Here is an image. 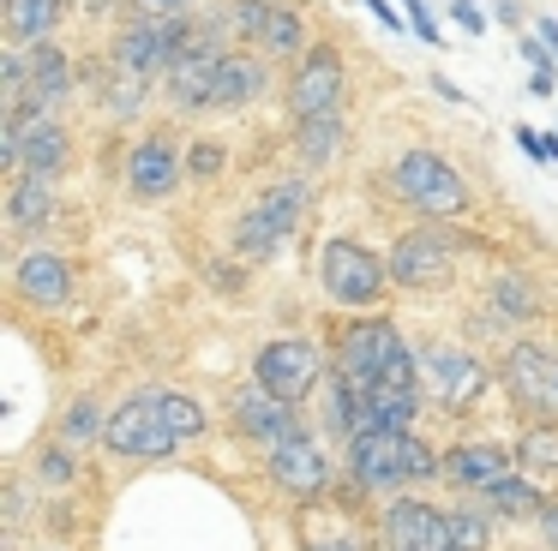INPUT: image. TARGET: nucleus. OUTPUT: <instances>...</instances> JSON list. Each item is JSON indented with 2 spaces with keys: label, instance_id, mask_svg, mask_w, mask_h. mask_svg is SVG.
I'll use <instances>...</instances> for the list:
<instances>
[{
  "label": "nucleus",
  "instance_id": "nucleus-1",
  "mask_svg": "<svg viewBox=\"0 0 558 551\" xmlns=\"http://www.w3.org/2000/svg\"><path fill=\"white\" fill-rule=\"evenodd\" d=\"M337 371L366 390H402V395H421V359L414 347L397 335L390 318H354L349 330L337 335Z\"/></svg>",
  "mask_w": 558,
  "mask_h": 551
},
{
  "label": "nucleus",
  "instance_id": "nucleus-2",
  "mask_svg": "<svg viewBox=\"0 0 558 551\" xmlns=\"http://www.w3.org/2000/svg\"><path fill=\"white\" fill-rule=\"evenodd\" d=\"M349 474L361 491H397L445 474V455H433L414 431H366V438L349 443Z\"/></svg>",
  "mask_w": 558,
  "mask_h": 551
},
{
  "label": "nucleus",
  "instance_id": "nucleus-3",
  "mask_svg": "<svg viewBox=\"0 0 558 551\" xmlns=\"http://www.w3.org/2000/svg\"><path fill=\"white\" fill-rule=\"evenodd\" d=\"M390 192H397V204H409L421 222H457L474 204L469 180H462L438 150H402L397 168H390Z\"/></svg>",
  "mask_w": 558,
  "mask_h": 551
},
{
  "label": "nucleus",
  "instance_id": "nucleus-4",
  "mask_svg": "<svg viewBox=\"0 0 558 551\" xmlns=\"http://www.w3.org/2000/svg\"><path fill=\"white\" fill-rule=\"evenodd\" d=\"M306 204H313V192H306V180H277V186H265L253 204H246V216L234 222V258H270L277 246H289V234L306 222Z\"/></svg>",
  "mask_w": 558,
  "mask_h": 551
},
{
  "label": "nucleus",
  "instance_id": "nucleus-5",
  "mask_svg": "<svg viewBox=\"0 0 558 551\" xmlns=\"http://www.w3.org/2000/svg\"><path fill=\"white\" fill-rule=\"evenodd\" d=\"M385 282H390V264H378L361 240H349V234L325 240V252H318V287H325L330 306L373 311L385 299Z\"/></svg>",
  "mask_w": 558,
  "mask_h": 551
},
{
  "label": "nucleus",
  "instance_id": "nucleus-6",
  "mask_svg": "<svg viewBox=\"0 0 558 551\" xmlns=\"http://www.w3.org/2000/svg\"><path fill=\"white\" fill-rule=\"evenodd\" d=\"M414 359H421V395L433 407H445V414H469V407H481V395L493 390L486 359H474L469 347L426 342V347H414Z\"/></svg>",
  "mask_w": 558,
  "mask_h": 551
},
{
  "label": "nucleus",
  "instance_id": "nucleus-7",
  "mask_svg": "<svg viewBox=\"0 0 558 551\" xmlns=\"http://www.w3.org/2000/svg\"><path fill=\"white\" fill-rule=\"evenodd\" d=\"M462 246H474V240H462L457 228H445V222L409 228V234L390 246V282L414 287V294H433V287H445L450 276H457V252Z\"/></svg>",
  "mask_w": 558,
  "mask_h": 551
},
{
  "label": "nucleus",
  "instance_id": "nucleus-8",
  "mask_svg": "<svg viewBox=\"0 0 558 551\" xmlns=\"http://www.w3.org/2000/svg\"><path fill=\"white\" fill-rule=\"evenodd\" d=\"M498 383L517 402L522 419L558 426V354L541 342H510V354L498 359Z\"/></svg>",
  "mask_w": 558,
  "mask_h": 551
},
{
  "label": "nucleus",
  "instance_id": "nucleus-9",
  "mask_svg": "<svg viewBox=\"0 0 558 551\" xmlns=\"http://www.w3.org/2000/svg\"><path fill=\"white\" fill-rule=\"evenodd\" d=\"M253 383H265L270 395L301 407L306 395H318V383H325V354H318L313 335H270L253 359Z\"/></svg>",
  "mask_w": 558,
  "mask_h": 551
},
{
  "label": "nucleus",
  "instance_id": "nucleus-10",
  "mask_svg": "<svg viewBox=\"0 0 558 551\" xmlns=\"http://www.w3.org/2000/svg\"><path fill=\"white\" fill-rule=\"evenodd\" d=\"M342 90H349V72H342L337 42H313L289 72V120H318V114H342Z\"/></svg>",
  "mask_w": 558,
  "mask_h": 551
},
{
  "label": "nucleus",
  "instance_id": "nucleus-11",
  "mask_svg": "<svg viewBox=\"0 0 558 551\" xmlns=\"http://www.w3.org/2000/svg\"><path fill=\"white\" fill-rule=\"evenodd\" d=\"M102 450L121 455V462H162V455H174L181 443H174V431L162 426L157 395H126V402L109 414V438H102Z\"/></svg>",
  "mask_w": 558,
  "mask_h": 551
},
{
  "label": "nucleus",
  "instance_id": "nucleus-12",
  "mask_svg": "<svg viewBox=\"0 0 558 551\" xmlns=\"http://www.w3.org/2000/svg\"><path fill=\"white\" fill-rule=\"evenodd\" d=\"M222 60H229V48L210 42L205 24H198V42H193V48H181V54L169 60V72H162V90H169V102L181 108V114H193V108H217Z\"/></svg>",
  "mask_w": 558,
  "mask_h": 551
},
{
  "label": "nucleus",
  "instance_id": "nucleus-13",
  "mask_svg": "<svg viewBox=\"0 0 558 551\" xmlns=\"http://www.w3.org/2000/svg\"><path fill=\"white\" fill-rule=\"evenodd\" d=\"M229 414H234V431H241L246 443H258V450H277V443H289L301 426V407L282 402V395H270L265 383H246V390L229 395Z\"/></svg>",
  "mask_w": 558,
  "mask_h": 551
},
{
  "label": "nucleus",
  "instance_id": "nucleus-14",
  "mask_svg": "<svg viewBox=\"0 0 558 551\" xmlns=\"http://www.w3.org/2000/svg\"><path fill=\"white\" fill-rule=\"evenodd\" d=\"M385 551H457L450 546V510L421 498H397L385 510Z\"/></svg>",
  "mask_w": 558,
  "mask_h": 551
},
{
  "label": "nucleus",
  "instance_id": "nucleus-15",
  "mask_svg": "<svg viewBox=\"0 0 558 551\" xmlns=\"http://www.w3.org/2000/svg\"><path fill=\"white\" fill-rule=\"evenodd\" d=\"M181 144L169 138V132H145V138L126 150V192L133 198H145V204H157V198H169L174 186H181Z\"/></svg>",
  "mask_w": 558,
  "mask_h": 551
},
{
  "label": "nucleus",
  "instance_id": "nucleus-16",
  "mask_svg": "<svg viewBox=\"0 0 558 551\" xmlns=\"http://www.w3.org/2000/svg\"><path fill=\"white\" fill-rule=\"evenodd\" d=\"M265 467H270V486H282L289 498H325L330 486V462L313 443V431H294L289 443L265 450Z\"/></svg>",
  "mask_w": 558,
  "mask_h": 551
},
{
  "label": "nucleus",
  "instance_id": "nucleus-17",
  "mask_svg": "<svg viewBox=\"0 0 558 551\" xmlns=\"http://www.w3.org/2000/svg\"><path fill=\"white\" fill-rule=\"evenodd\" d=\"M505 474H517V467H510V450L493 438H462L457 450L445 455V479L457 491H469V498H486Z\"/></svg>",
  "mask_w": 558,
  "mask_h": 551
},
{
  "label": "nucleus",
  "instance_id": "nucleus-18",
  "mask_svg": "<svg viewBox=\"0 0 558 551\" xmlns=\"http://www.w3.org/2000/svg\"><path fill=\"white\" fill-rule=\"evenodd\" d=\"M0 162L13 168V174L54 180L66 162H73V132H66L61 120H43V126H31L19 144H7V150H0Z\"/></svg>",
  "mask_w": 558,
  "mask_h": 551
},
{
  "label": "nucleus",
  "instance_id": "nucleus-19",
  "mask_svg": "<svg viewBox=\"0 0 558 551\" xmlns=\"http://www.w3.org/2000/svg\"><path fill=\"white\" fill-rule=\"evenodd\" d=\"M13 294L31 299V306H66V299H73V264L49 246L25 252L19 270H13Z\"/></svg>",
  "mask_w": 558,
  "mask_h": 551
},
{
  "label": "nucleus",
  "instance_id": "nucleus-20",
  "mask_svg": "<svg viewBox=\"0 0 558 551\" xmlns=\"http://www.w3.org/2000/svg\"><path fill=\"white\" fill-rule=\"evenodd\" d=\"M25 60H31V102H43L54 114V108L73 96V54L49 36V42L25 48Z\"/></svg>",
  "mask_w": 558,
  "mask_h": 551
},
{
  "label": "nucleus",
  "instance_id": "nucleus-21",
  "mask_svg": "<svg viewBox=\"0 0 558 551\" xmlns=\"http://www.w3.org/2000/svg\"><path fill=\"white\" fill-rule=\"evenodd\" d=\"M306 19H301V7H289V0H270L265 7V24H258V36H253V54H265V60H301L306 54Z\"/></svg>",
  "mask_w": 558,
  "mask_h": 551
},
{
  "label": "nucleus",
  "instance_id": "nucleus-22",
  "mask_svg": "<svg viewBox=\"0 0 558 551\" xmlns=\"http://www.w3.org/2000/svg\"><path fill=\"white\" fill-rule=\"evenodd\" d=\"M258 96H265V54H241V48H234V54L222 60V78H217V108L222 114H241Z\"/></svg>",
  "mask_w": 558,
  "mask_h": 551
},
{
  "label": "nucleus",
  "instance_id": "nucleus-23",
  "mask_svg": "<svg viewBox=\"0 0 558 551\" xmlns=\"http://www.w3.org/2000/svg\"><path fill=\"white\" fill-rule=\"evenodd\" d=\"M342 144H349V120L342 114H318L294 126V150H301L306 168H330L342 156Z\"/></svg>",
  "mask_w": 558,
  "mask_h": 551
},
{
  "label": "nucleus",
  "instance_id": "nucleus-24",
  "mask_svg": "<svg viewBox=\"0 0 558 551\" xmlns=\"http://www.w3.org/2000/svg\"><path fill=\"white\" fill-rule=\"evenodd\" d=\"M0 7H7V36L37 48L54 36V19L66 12V0H0Z\"/></svg>",
  "mask_w": 558,
  "mask_h": 551
},
{
  "label": "nucleus",
  "instance_id": "nucleus-25",
  "mask_svg": "<svg viewBox=\"0 0 558 551\" xmlns=\"http://www.w3.org/2000/svg\"><path fill=\"white\" fill-rule=\"evenodd\" d=\"M54 216V180L43 174H13V186H7V222L13 228H37Z\"/></svg>",
  "mask_w": 558,
  "mask_h": 551
},
{
  "label": "nucleus",
  "instance_id": "nucleus-26",
  "mask_svg": "<svg viewBox=\"0 0 558 551\" xmlns=\"http://www.w3.org/2000/svg\"><path fill=\"white\" fill-rule=\"evenodd\" d=\"M318 419H325V431L337 443L361 438V426H354V383L342 378V371H330V378L318 383Z\"/></svg>",
  "mask_w": 558,
  "mask_h": 551
},
{
  "label": "nucleus",
  "instance_id": "nucleus-27",
  "mask_svg": "<svg viewBox=\"0 0 558 551\" xmlns=\"http://www.w3.org/2000/svg\"><path fill=\"white\" fill-rule=\"evenodd\" d=\"M486 306H493L498 318L522 323V318H534V311H541V287H534L529 276L505 270V276H493V282H486Z\"/></svg>",
  "mask_w": 558,
  "mask_h": 551
},
{
  "label": "nucleus",
  "instance_id": "nucleus-28",
  "mask_svg": "<svg viewBox=\"0 0 558 551\" xmlns=\"http://www.w3.org/2000/svg\"><path fill=\"white\" fill-rule=\"evenodd\" d=\"M150 84L157 78H138V72H121V66H102V102H109L114 120H138L150 102Z\"/></svg>",
  "mask_w": 558,
  "mask_h": 551
},
{
  "label": "nucleus",
  "instance_id": "nucleus-29",
  "mask_svg": "<svg viewBox=\"0 0 558 551\" xmlns=\"http://www.w3.org/2000/svg\"><path fill=\"white\" fill-rule=\"evenodd\" d=\"M481 503H486L493 515H517V522H529V515H541V510H546V503H541V486H534L529 474H505Z\"/></svg>",
  "mask_w": 558,
  "mask_h": 551
},
{
  "label": "nucleus",
  "instance_id": "nucleus-30",
  "mask_svg": "<svg viewBox=\"0 0 558 551\" xmlns=\"http://www.w3.org/2000/svg\"><path fill=\"white\" fill-rule=\"evenodd\" d=\"M150 395H157L162 426L174 431V443H198V438H205V407H198L186 390H150Z\"/></svg>",
  "mask_w": 558,
  "mask_h": 551
},
{
  "label": "nucleus",
  "instance_id": "nucleus-31",
  "mask_svg": "<svg viewBox=\"0 0 558 551\" xmlns=\"http://www.w3.org/2000/svg\"><path fill=\"white\" fill-rule=\"evenodd\" d=\"M517 462H522V474L529 479H541V474H558V426H529L517 438Z\"/></svg>",
  "mask_w": 558,
  "mask_h": 551
},
{
  "label": "nucleus",
  "instance_id": "nucleus-32",
  "mask_svg": "<svg viewBox=\"0 0 558 551\" xmlns=\"http://www.w3.org/2000/svg\"><path fill=\"white\" fill-rule=\"evenodd\" d=\"M97 438H109V414H102L97 395H78L61 419V443L73 450V443H97Z\"/></svg>",
  "mask_w": 558,
  "mask_h": 551
},
{
  "label": "nucleus",
  "instance_id": "nucleus-33",
  "mask_svg": "<svg viewBox=\"0 0 558 551\" xmlns=\"http://www.w3.org/2000/svg\"><path fill=\"white\" fill-rule=\"evenodd\" d=\"M450 546L457 551H486L493 546V510H486V503H462V510H450Z\"/></svg>",
  "mask_w": 558,
  "mask_h": 551
},
{
  "label": "nucleus",
  "instance_id": "nucleus-34",
  "mask_svg": "<svg viewBox=\"0 0 558 551\" xmlns=\"http://www.w3.org/2000/svg\"><path fill=\"white\" fill-rule=\"evenodd\" d=\"M37 479L49 491L73 486V455H66V443H43V450H37Z\"/></svg>",
  "mask_w": 558,
  "mask_h": 551
},
{
  "label": "nucleus",
  "instance_id": "nucleus-35",
  "mask_svg": "<svg viewBox=\"0 0 558 551\" xmlns=\"http://www.w3.org/2000/svg\"><path fill=\"white\" fill-rule=\"evenodd\" d=\"M198 0H133V19L138 24H174V19H193Z\"/></svg>",
  "mask_w": 558,
  "mask_h": 551
},
{
  "label": "nucleus",
  "instance_id": "nucleus-36",
  "mask_svg": "<svg viewBox=\"0 0 558 551\" xmlns=\"http://www.w3.org/2000/svg\"><path fill=\"white\" fill-rule=\"evenodd\" d=\"M222 162H229V156H222V144H217V138H198L193 150H186V174H198V180L222 174Z\"/></svg>",
  "mask_w": 558,
  "mask_h": 551
},
{
  "label": "nucleus",
  "instance_id": "nucleus-37",
  "mask_svg": "<svg viewBox=\"0 0 558 551\" xmlns=\"http://www.w3.org/2000/svg\"><path fill=\"white\" fill-rule=\"evenodd\" d=\"M397 7H409V30L421 36V42H433V48H438V19H433V12H426L421 0H397Z\"/></svg>",
  "mask_w": 558,
  "mask_h": 551
},
{
  "label": "nucleus",
  "instance_id": "nucleus-38",
  "mask_svg": "<svg viewBox=\"0 0 558 551\" xmlns=\"http://www.w3.org/2000/svg\"><path fill=\"white\" fill-rule=\"evenodd\" d=\"M366 12H373L378 24H385V30H409V12L397 7V0H361Z\"/></svg>",
  "mask_w": 558,
  "mask_h": 551
},
{
  "label": "nucleus",
  "instance_id": "nucleus-39",
  "mask_svg": "<svg viewBox=\"0 0 558 551\" xmlns=\"http://www.w3.org/2000/svg\"><path fill=\"white\" fill-rule=\"evenodd\" d=\"M522 60H529L534 72H546V66H553L558 54H553V48H546V42H534V36H522Z\"/></svg>",
  "mask_w": 558,
  "mask_h": 551
},
{
  "label": "nucleus",
  "instance_id": "nucleus-40",
  "mask_svg": "<svg viewBox=\"0 0 558 551\" xmlns=\"http://www.w3.org/2000/svg\"><path fill=\"white\" fill-rule=\"evenodd\" d=\"M450 19H457L462 30H474V36L486 30V12H481V7H450Z\"/></svg>",
  "mask_w": 558,
  "mask_h": 551
},
{
  "label": "nucleus",
  "instance_id": "nucleus-41",
  "mask_svg": "<svg viewBox=\"0 0 558 551\" xmlns=\"http://www.w3.org/2000/svg\"><path fill=\"white\" fill-rule=\"evenodd\" d=\"M541 539H546V551H558V503L541 510Z\"/></svg>",
  "mask_w": 558,
  "mask_h": 551
},
{
  "label": "nucleus",
  "instance_id": "nucleus-42",
  "mask_svg": "<svg viewBox=\"0 0 558 551\" xmlns=\"http://www.w3.org/2000/svg\"><path fill=\"white\" fill-rule=\"evenodd\" d=\"M517 144H522V150H529V156H534V162H541V132H534V126H529V120H522V126H517Z\"/></svg>",
  "mask_w": 558,
  "mask_h": 551
},
{
  "label": "nucleus",
  "instance_id": "nucleus-43",
  "mask_svg": "<svg viewBox=\"0 0 558 551\" xmlns=\"http://www.w3.org/2000/svg\"><path fill=\"white\" fill-rule=\"evenodd\" d=\"M433 90L445 96V102H469V96H462V90H457V84H450V78H438V72H433Z\"/></svg>",
  "mask_w": 558,
  "mask_h": 551
},
{
  "label": "nucleus",
  "instance_id": "nucleus-44",
  "mask_svg": "<svg viewBox=\"0 0 558 551\" xmlns=\"http://www.w3.org/2000/svg\"><path fill=\"white\" fill-rule=\"evenodd\" d=\"M73 12H85V19H97V12H109V0H66Z\"/></svg>",
  "mask_w": 558,
  "mask_h": 551
},
{
  "label": "nucleus",
  "instance_id": "nucleus-45",
  "mask_svg": "<svg viewBox=\"0 0 558 551\" xmlns=\"http://www.w3.org/2000/svg\"><path fill=\"white\" fill-rule=\"evenodd\" d=\"M498 19L517 24V30H522V7H517V0H498Z\"/></svg>",
  "mask_w": 558,
  "mask_h": 551
},
{
  "label": "nucleus",
  "instance_id": "nucleus-46",
  "mask_svg": "<svg viewBox=\"0 0 558 551\" xmlns=\"http://www.w3.org/2000/svg\"><path fill=\"white\" fill-rule=\"evenodd\" d=\"M541 162H558V132H541Z\"/></svg>",
  "mask_w": 558,
  "mask_h": 551
},
{
  "label": "nucleus",
  "instance_id": "nucleus-47",
  "mask_svg": "<svg viewBox=\"0 0 558 551\" xmlns=\"http://www.w3.org/2000/svg\"><path fill=\"white\" fill-rule=\"evenodd\" d=\"M541 42H546V48H553V54H558V19H541Z\"/></svg>",
  "mask_w": 558,
  "mask_h": 551
},
{
  "label": "nucleus",
  "instance_id": "nucleus-48",
  "mask_svg": "<svg viewBox=\"0 0 558 551\" xmlns=\"http://www.w3.org/2000/svg\"><path fill=\"white\" fill-rule=\"evenodd\" d=\"M306 551H354V546H349V539H313Z\"/></svg>",
  "mask_w": 558,
  "mask_h": 551
},
{
  "label": "nucleus",
  "instance_id": "nucleus-49",
  "mask_svg": "<svg viewBox=\"0 0 558 551\" xmlns=\"http://www.w3.org/2000/svg\"><path fill=\"white\" fill-rule=\"evenodd\" d=\"M457 7H474V0H457Z\"/></svg>",
  "mask_w": 558,
  "mask_h": 551
}]
</instances>
